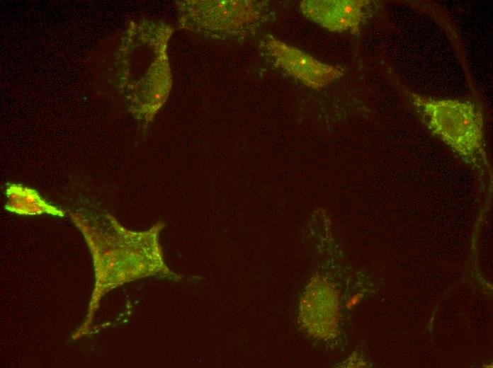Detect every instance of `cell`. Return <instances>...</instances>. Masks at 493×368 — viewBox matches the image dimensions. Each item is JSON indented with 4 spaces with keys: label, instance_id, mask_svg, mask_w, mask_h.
<instances>
[{
    "label": "cell",
    "instance_id": "3",
    "mask_svg": "<svg viewBox=\"0 0 493 368\" xmlns=\"http://www.w3.org/2000/svg\"><path fill=\"white\" fill-rule=\"evenodd\" d=\"M368 1L358 0H306L300 3L303 15L333 32L358 31Z\"/></svg>",
    "mask_w": 493,
    "mask_h": 368
},
{
    "label": "cell",
    "instance_id": "2",
    "mask_svg": "<svg viewBox=\"0 0 493 368\" xmlns=\"http://www.w3.org/2000/svg\"><path fill=\"white\" fill-rule=\"evenodd\" d=\"M266 47L274 64L311 88H322L344 74L340 67L324 64L299 49L271 38Z\"/></svg>",
    "mask_w": 493,
    "mask_h": 368
},
{
    "label": "cell",
    "instance_id": "1",
    "mask_svg": "<svg viewBox=\"0 0 493 368\" xmlns=\"http://www.w3.org/2000/svg\"><path fill=\"white\" fill-rule=\"evenodd\" d=\"M409 93L429 128L456 152L472 157L482 151V117L472 103Z\"/></svg>",
    "mask_w": 493,
    "mask_h": 368
},
{
    "label": "cell",
    "instance_id": "4",
    "mask_svg": "<svg viewBox=\"0 0 493 368\" xmlns=\"http://www.w3.org/2000/svg\"><path fill=\"white\" fill-rule=\"evenodd\" d=\"M6 195L8 200L5 209L8 211L22 215L44 213L60 217L64 215L62 210L46 202L37 190L21 184H7Z\"/></svg>",
    "mask_w": 493,
    "mask_h": 368
}]
</instances>
